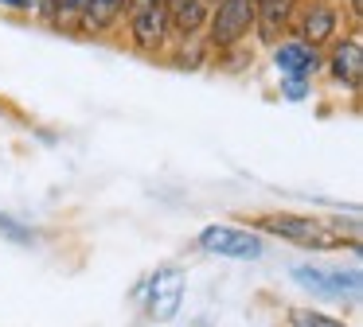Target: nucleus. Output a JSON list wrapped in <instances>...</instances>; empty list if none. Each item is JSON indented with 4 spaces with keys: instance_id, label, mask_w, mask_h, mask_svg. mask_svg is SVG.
<instances>
[{
    "instance_id": "obj_1",
    "label": "nucleus",
    "mask_w": 363,
    "mask_h": 327,
    "mask_svg": "<svg viewBox=\"0 0 363 327\" xmlns=\"http://www.w3.org/2000/svg\"><path fill=\"white\" fill-rule=\"evenodd\" d=\"M250 230L262 238H281L289 246L332 253V249H359V222L355 218H332V214H297V210H254L242 214Z\"/></svg>"
},
{
    "instance_id": "obj_2",
    "label": "nucleus",
    "mask_w": 363,
    "mask_h": 327,
    "mask_svg": "<svg viewBox=\"0 0 363 327\" xmlns=\"http://www.w3.org/2000/svg\"><path fill=\"white\" fill-rule=\"evenodd\" d=\"M196 249L207 257H227V261H262L266 257V238L250 226L211 222L196 234Z\"/></svg>"
},
{
    "instance_id": "obj_3",
    "label": "nucleus",
    "mask_w": 363,
    "mask_h": 327,
    "mask_svg": "<svg viewBox=\"0 0 363 327\" xmlns=\"http://www.w3.org/2000/svg\"><path fill=\"white\" fill-rule=\"evenodd\" d=\"M254 31V0H219L211 4L203 39L211 51H235Z\"/></svg>"
},
{
    "instance_id": "obj_4",
    "label": "nucleus",
    "mask_w": 363,
    "mask_h": 327,
    "mask_svg": "<svg viewBox=\"0 0 363 327\" xmlns=\"http://www.w3.org/2000/svg\"><path fill=\"white\" fill-rule=\"evenodd\" d=\"M289 277L297 280L305 292H313L316 300H332V304H344L359 296V269H324V265H293Z\"/></svg>"
},
{
    "instance_id": "obj_5",
    "label": "nucleus",
    "mask_w": 363,
    "mask_h": 327,
    "mask_svg": "<svg viewBox=\"0 0 363 327\" xmlns=\"http://www.w3.org/2000/svg\"><path fill=\"white\" fill-rule=\"evenodd\" d=\"M133 296H137V300H145L149 319L168 323V319H176V311H180V304H184V272L176 269V265H160L149 280L137 285Z\"/></svg>"
},
{
    "instance_id": "obj_6",
    "label": "nucleus",
    "mask_w": 363,
    "mask_h": 327,
    "mask_svg": "<svg viewBox=\"0 0 363 327\" xmlns=\"http://www.w3.org/2000/svg\"><path fill=\"white\" fill-rule=\"evenodd\" d=\"M129 43L137 47L141 54H160L168 35V12H164V0H129Z\"/></svg>"
},
{
    "instance_id": "obj_7",
    "label": "nucleus",
    "mask_w": 363,
    "mask_h": 327,
    "mask_svg": "<svg viewBox=\"0 0 363 327\" xmlns=\"http://www.w3.org/2000/svg\"><path fill=\"white\" fill-rule=\"evenodd\" d=\"M293 31L297 39H305L308 47L324 51L332 39H340V8L332 0H308L297 16H293Z\"/></svg>"
},
{
    "instance_id": "obj_8",
    "label": "nucleus",
    "mask_w": 363,
    "mask_h": 327,
    "mask_svg": "<svg viewBox=\"0 0 363 327\" xmlns=\"http://www.w3.org/2000/svg\"><path fill=\"white\" fill-rule=\"evenodd\" d=\"M320 70H328L332 82L355 93L363 86V39L355 35V31H352V35H344V39H332Z\"/></svg>"
},
{
    "instance_id": "obj_9",
    "label": "nucleus",
    "mask_w": 363,
    "mask_h": 327,
    "mask_svg": "<svg viewBox=\"0 0 363 327\" xmlns=\"http://www.w3.org/2000/svg\"><path fill=\"white\" fill-rule=\"evenodd\" d=\"M320 67H324V51L308 47L305 39L285 35L274 43V70L281 78H305V82H313L320 74Z\"/></svg>"
},
{
    "instance_id": "obj_10",
    "label": "nucleus",
    "mask_w": 363,
    "mask_h": 327,
    "mask_svg": "<svg viewBox=\"0 0 363 327\" xmlns=\"http://www.w3.org/2000/svg\"><path fill=\"white\" fill-rule=\"evenodd\" d=\"M164 12H168V35L180 39V43H196L207 28L211 0H164Z\"/></svg>"
},
{
    "instance_id": "obj_11",
    "label": "nucleus",
    "mask_w": 363,
    "mask_h": 327,
    "mask_svg": "<svg viewBox=\"0 0 363 327\" xmlns=\"http://www.w3.org/2000/svg\"><path fill=\"white\" fill-rule=\"evenodd\" d=\"M293 16H297V0H254V35L262 43L274 47L293 31Z\"/></svg>"
},
{
    "instance_id": "obj_12",
    "label": "nucleus",
    "mask_w": 363,
    "mask_h": 327,
    "mask_svg": "<svg viewBox=\"0 0 363 327\" xmlns=\"http://www.w3.org/2000/svg\"><path fill=\"white\" fill-rule=\"evenodd\" d=\"M129 0H82V16H79V31H90V35H98V31H110L113 23L125 16Z\"/></svg>"
},
{
    "instance_id": "obj_13",
    "label": "nucleus",
    "mask_w": 363,
    "mask_h": 327,
    "mask_svg": "<svg viewBox=\"0 0 363 327\" xmlns=\"http://www.w3.org/2000/svg\"><path fill=\"white\" fill-rule=\"evenodd\" d=\"M0 241H12V246H35V241H40V230L28 226L24 218L0 210Z\"/></svg>"
},
{
    "instance_id": "obj_14",
    "label": "nucleus",
    "mask_w": 363,
    "mask_h": 327,
    "mask_svg": "<svg viewBox=\"0 0 363 327\" xmlns=\"http://www.w3.org/2000/svg\"><path fill=\"white\" fill-rule=\"evenodd\" d=\"M289 327H352L344 319L328 316V311H313V308H289Z\"/></svg>"
},
{
    "instance_id": "obj_15",
    "label": "nucleus",
    "mask_w": 363,
    "mask_h": 327,
    "mask_svg": "<svg viewBox=\"0 0 363 327\" xmlns=\"http://www.w3.org/2000/svg\"><path fill=\"white\" fill-rule=\"evenodd\" d=\"M281 93H285V101H305L313 93V82H305V78H281Z\"/></svg>"
},
{
    "instance_id": "obj_16",
    "label": "nucleus",
    "mask_w": 363,
    "mask_h": 327,
    "mask_svg": "<svg viewBox=\"0 0 363 327\" xmlns=\"http://www.w3.org/2000/svg\"><path fill=\"white\" fill-rule=\"evenodd\" d=\"M0 8L12 16H35V8H40V0H0Z\"/></svg>"
},
{
    "instance_id": "obj_17",
    "label": "nucleus",
    "mask_w": 363,
    "mask_h": 327,
    "mask_svg": "<svg viewBox=\"0 0 363 327\" xmlns=\"http://www.w3.org/2000/svg\"><path fill=\"white\" fill-rule=\"evenodd\" d=\"M211 4H219V0H211Z\"/></svg>"
}]
</instances>
